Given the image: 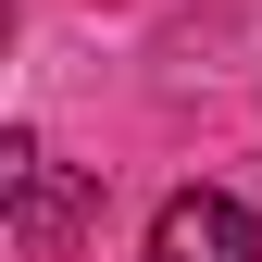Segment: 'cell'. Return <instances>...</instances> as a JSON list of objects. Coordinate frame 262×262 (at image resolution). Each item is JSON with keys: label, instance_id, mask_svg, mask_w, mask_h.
Listing matches in <instances>:
<instances>
[{"label": "cell", "instance_id": "6da1fadb", "mask_svg": "<svg viewBox=\"0 0 262 262\" xmlns=\"http://www.w3.org/2000/svg\"><path fill=\"white\" fill-rule=\"evenodd\" d=\"M0 187H13V237H25V250H62L75 225H100V175H62L25 125L0 138Z\"/></svg>", "mask_w": 262, "mask_h": 262}, {"label": "cell", "instance_id": "7a4b0ae2", "mask_svg": "<svg viewBox=\"0 0 262 262\" xmlns=\"http://www.w3.org/2000/svg\"><path fill=\"white\" fill-rule=\"evenodd\" d=\"M150 262H262V225H250V200H225V187H175V200L150 212Z\"/></svg>", "mask_w": 262, "mask_h": 262}]
</instances>
